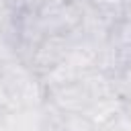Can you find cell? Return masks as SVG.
<instances>
[{
  "label": "cell",
  "instance_id": "1",
  "mask_svg": "<svg viewBox=\"0 0 131 131\" xmlns=\"http://www.w3.org/2000/svg\"><path fill=\"white\" fill-rule=\"evenodd\" d=\"M66 57H68V39L61 33L45 35L41 43L33 49V66L43 74L51 72Z\"/></svg>",
  "mask_w": 131,
  "mask_h": 131
},
{
  "label": "cell",
  "instance_id": "2",
  "mask_svg": "<svg viewBox=\"0 0 131 131\" xmlns=\"http://www.w3.org/2000/svg\"><path fill=\"white\" fill-rule=\"evenodd\" d=\"M123 16H125V18L131 23V0H127V2H125V10H123Z\"/></svg>",
  "mask_w": 131,
  "mask_h": 131
}]
</instances>
